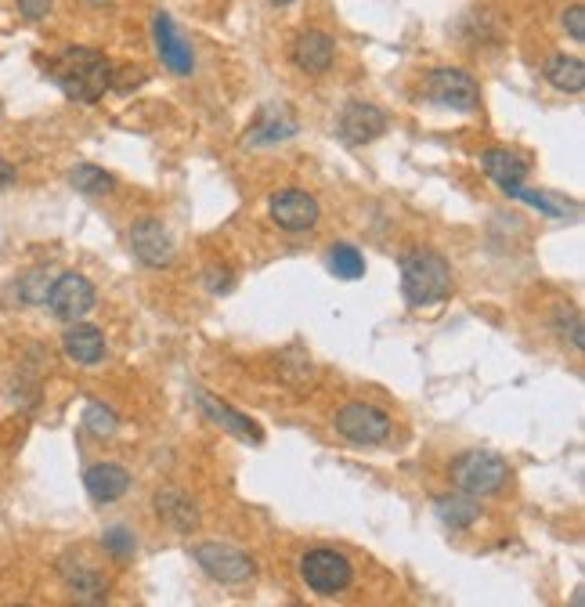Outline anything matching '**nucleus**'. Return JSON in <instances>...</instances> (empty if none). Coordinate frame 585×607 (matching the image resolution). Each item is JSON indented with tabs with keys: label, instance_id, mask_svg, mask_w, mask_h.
Wrapping results in <instances>:
<instances>
[{
	"label": "nucleus",
	"instance_id": "nucleus-1",
	"mask_svg": "<svg viewBox=\"0 0 585 607\" xmlns=\"http://www.w3.org/2000/svg\"><path fill=\"white\" fill-rule=\"evenodd\" d=\"M109 59L91 48H70L51 62V80L62 87L65 98L84 101V106H91L109 91Z\"/></svg>",
	"mask_w": 585,
	"mask_h": 607
},
{
	"label": "nucleus",
	"instance_id": "nucleus-2",
	"mask_svg": "<svg viewBox=\"0 0 585 607\" xmlns=\"http://www.w3.org/2000/svg\"><path fill=\"white\" fill-rule=\"evenodd\" d=\"M401 294L412 308H431L452 297V264L434 250H412L401 257Z\"/></svg>",
	"mask_w": 585,
	"mask_h": 607
},
{
	"label": "nucleus",
	"instance_id": "nucleus-3",
	"mask_svg": "<svg viewBox=\"0 0 585 607\" xmlns=\"http://www.w3.org/2000/svg\"><path fill=\"white\" fill-rule=\"evenodd\" d=\"M452 481L459 492H466V496H474V499L495 496V492H502L506 481H510V463L495 453L470 448V453L452 459Z\"/></svg>",
	"mask_w": 585,
	"mask_h": 607
},
{
	"label": "nucleus",
	"instance_id": "nucleus-4",
	"mask_svg": "<svg viewBox=\"0 0 585 607\" xmlns=\"http://www.w3.org/2000/svg\"><path fill=\"white\" fill-rule=\"evenodd\" d=\"M192 557L213 582H221V586H242V582H250L257 575L253 557L228 543H202L192 549Z\"/></svg>",
	"mask_w": 585,
	"mask_h": 607
},
{
	"label": "nucleus",
	"instance_id": "nucleus-5",
	"mask_svg": "<svg viewBox=\"0 0 585 607\" xmlns=\"http://www.w3.org/2000/svg\"><path fill=\"white\" fill-rule=\"evenodd\" d=\"M336 434L347 437L351 445H379L390 437V416L369 401H347L340 412L333 416Z\"/></svg>",
	"mask_w": 585,
	"mask_h": 607
},
{
	"label": "nucleus",
	"instance_id": "nucleus-6",
	"mask_svg": "<svg viewBox=\"0 0 585 607\" xmlns=\"http://www.w3.org/2000/svg\"><path fill=\"white\" fill-rule=\"evenodd\" d=\"M300 575L314 593L336 597V593H344L354 582V568H351V560L344 554H336V549H311V554H303L300 560Z\"/></svg>",
	"mask_w": 585,
	"mask_h": 607
},
{
	"label": "nucleus",
	"instance_id": "nucleus-7",
	"mask_svg": "<svg viewBox=\"0 0 585 607\" xmlns=\"http://www.w3.org/2000/svg\"><path fill=\"white\" fill-rule=\"evenodd\" d=\"M423 95L441 109L452 112H474L481 106V87L470 73L463 70H434L426 76Z\"/></svg>",
	"mask_w": 585,
	"mask_h": 607
},
{
	"label": "nucleus",
	"instance_id": "nucleus-8",
	"mask_svg": "<svg viewBox=\"0 0 585 607\" xmlns=\"http://www.w3.org/2000/svg\"><path fill=\"white\" fill-rule=\"evenodd\" d=\"M95 300H98L95 286L76 272H65V275L54 278V283L48 286V297H43L48 311L62 322H80L84 314L95 311Z\"/></svg>",
	"mask_w": 585,
	"mask_h": 607
},
{
	"label": "nucleus",
	"instance_id": "nucleus-9",
	"mask_svg": "<svg viewBox=\"0 0 585 607\" xmlns=\"http://www.w3.org/2000/svg\"><path fill=\"white\" fill-rule=\"evenodd\" d=\"M384 131H387V116L373 101H347L340 120H336V138L344 145H351V149L376 141Z\"/></svg>",
	"mask_w": 585,
	"mask_h": 607
},
{
	"label": "nucleus",
	"instance_id": "nucleus-10",
	"mask_svg": "<svg viewBox=\"0 0 585 607\" xmlns=\"http://www.w3.org/2000/svg\"><path fill=\"white\" fill-rule=\"evenodd\" d=\"M192 398H196V405H199V412L207 416V420H210L213 426H221V431H228L232 437H239V442H246V445H261V442H264V431H261V426H257L246 412L232 409L228 401H221L217 395H210V391H202V387L192 391Z\"/></svg>",
	"mask_w": 585,
	"mask_h": 607
},
{
	"label": "nucleus",
	"instance_id": "nucleus-11",
	"mask_svg": "<svg viewBox=\"0 0 585 607\" xmlns=\"http://www.w3.org/2000/svg\"><path fill=\"white\" fill-rule=\"evenodd\" d=\"M322 218L319 199L300 193V188H286V193L272 196V221L283 232H311Z\"/></svg>",
	"mask_w": 585,
	"mask_h": 607
},
{
	"label": "nucleus",
	"instance_id": "nucleus-12",
	"mask_svg": "<svg viewBox=\"0 0 585 607\" xmlns=\"http://www.w3.org/2000/svg\"><path fill=\"white\" fill-rule=\"evenodd\" d=\"M130 253L138 257L141 264H149V268H166L174 261V239H171V232L163 228V221H155V218H145L138 221L130 228Z\"/></svg>",
	"mask_w": 585,
	"mask_h": 607
},
{
	"label": "nucleus",
	"instance_id": "nucleus-13",
	"mask_svg": "<svg viewBox=\"0 0 585 607\" xmlns=\"http://www.w3.org/2000/svg\"><path fill=\"white\" fill-rule=\"evenodd\" d=\"M152 33H155V51H160V59H163L166 70L177 73V76H192V70H196L192 48L185 44V37L177 33L174 18L166 15V11H160V15H155Z\"/></svg>",
	"mask_w": 585,
	"mask_h": 607
},
{
	"label": "nucleus",
	"instance_id": "nucleus-14",
	"mask_svg": "<svg viewBox=\"0 0 585 607\" xmlns=\"http://www.w3.org/2000/svg\"><path fill=\"white\" fill-rule=\"evenodd\" d=\"M297 134V116L286 106H264L257 112V120L250 123V134H246L242 145L250 149H261V145H278Z\"/></svg>",
	"mask_w": 585,
	"mask_h": 607
},
{
	"label": "nucleus",
	"instance_id": "nucleus-15",
	"mask_svg": "<svg viewBox=\"0 0 585 607\" xmlns=\"http://www.w3.org/2000/svg\"><path fill=\"white\" fill-rule=\"evenodd\" d=\"M333 59H336V44H333L329 33H322V29L300 33L297 44H292V62H297V70L311 73V76L329 73Z\"/></svg>",
	"mask_w": 585,
	"mask_h": 607
},
{
	"label": "nucleus",
	"instance_id": "nucleus-16",
	"mask_svg": "<svg viewBox=\"0 0 585 607\" xmlns=\"http://www.w3.org/2000/svg\"><path fill=\"white\" fill-rule=\"evenodd\" d=\"M84 488L95 503H116L120 496H127L130 474L120 463H95L84 470Z\"/></svg>",
	"mask_w": 585,
	"mask_h": 607
},
{
	"label": "nucleus",
	"instance_id": "nucleus-17",
	"mask_svg": "<svg viewBox=\"0 0 585 607\" xmlns=\"http://www.w3.org/2000/svg\"><path fill=\"white\" fill-rule=\"evenodd\" d=\"M481 166H485V174L502 188V193H510V188L524 185L527 171H532L524 156H516L510 149H485V152H481Z\"/></svg>",
	"mask_w": 585,
	"mask_h": 607
},
{
	"label": "nucleus",
	"instance_id": "nucleus-18",
	"mask_svg": "<svg viewBox=\"0 0 585 607\" xmlns=\"http://www.w3.org/2000/svg\"><path fill=\"white\" fill-rule=\"evenodd\" d=\"M62 347L76 366H98L105 358V336L87 322H73L62 336Z\"/></svg>",
	"mask_w": 585,
	"mask_h": 607
},
{
	"label": "nucleus",
	"instance_id": "nucleus-19",
	"mask_svg": "<svg viewBox=\"0 0 585 607\" xmlns=\"http://www.w3.org/2000/svg\"><path fill=\"white\" fill-rule=\"evenodd\" d=\"M155 513H160V521L177 528V532H196L199 528V506L177 488L155 492Z\"/></svg>",
	"mask_w": 585,
	"mask_h": 607
},
{
	"label": "nucleus",
	"instance_id": "nucleus-20",
	"mask_svg": "<svg viewBox=\"0 0 585 607\" xmlns=\"http://www.w3.org/2000/svg\"><path fill=\"white\" fill-rule=\"evenodd\" d=\"M59 575L65 579V586H70V593H73L76 600H84V604H101V600H105L109 582L101 579L95 568L73 565V560H62V565H59Z\"/></svg>",
	"mask_w": 585,
	"mask_h": 607
},
{
	"label": "nucleus",
	"instance_id": "nucleus-21",
	"mask_svg": "<svg viewBox=\"0 0 585 607\" xmlns=\"http://www.w3.org/2000/svg\"><path fill=\"white\" fill-rule=\"evenodd\" d=\"M543 76H546L549 87H557V91L578 95L585 87V62L575 59V54H553V59L546 62Z\"/></svg>",
	"mask_w": 585,
	"mask_h": 607
},
{
	"label": "nucleus",
	"instance_id": "nucleus-22",
	"mask_svg": "<svg viewBox=\"0 0 585 607\" xmlns=\"http://www.w3.org/2000/svg\"><path fill=\"white\" fill-rule=\"evenodd\" d=\"M437 510V521L445 528H452V532H466V528H474V521L481 517V506L474 503V496H441L434 503Z\"/></svg>",
	"mask_w": 585,
	"mask_h": 607
},
{
	"label": "nucleus",
	"instance_id": "nucleus-23",
	"mask_svg": "<svg viewBox=\"0 0 585 607\" xmlns=\"http://www.w3.org/2000/svg\"><path fill=\"white\" fill-rule=\"evenodd\" d=\"M70 185L84 196H109L112 188H116V177H112L109 171H101V166H95V163H80L70 171Z\"/></svg>",
	"mask_w": 585,
	"mask_h": 607
},
{
	"label": "nucleus",
	"instance_id": "nucleus-24",
	"mask_svg": "<svg viewBox=\"0 0 585 607\" xmlns=\"http://www.w3.org/2000/svg\"><path fill=\"white\" fill-rule=\"evenodd\" d=\"M506 196H513V199H521L527 202V207H535V210H543L546 218H568V213H575L578 207L571 199L564 196H549V193H532V188H524V185H516L510 188Z\"/></svg>",
	"mask_w": 585,
	"mask_h": 607
},
{
	"label": "nucleus",
	"instance_id": "nucleus-25",
	"mask_svg": "<svg viewBox=\"0 0 585 607\" xmlns=\"http://www.w3.org/2000/svg\"><path fill=\"white\" fill-rule=\"evenodd\" d=\"M329 272L336 278H347V283H351V278H362L365 257L358 253V246H351V243H336L329 250Z\"/></svg>",
	"mask_w": 585,
	"mask_h": 607
},
{
	"label": "nucleus",
	"instance_id": "nucleus-26",
	"mask_svg": "<svg viewBox=\"0 0 585 607\" xmlns=\"http://www.w3.org/2000/svg\"><path fill=\"white\" fill-rule=\"evenodd\" d=\"M84 426H87V431H91L95 437H112V434H116L120 420H116V412H112L109 405L91 401V405L84 409Z\"/></svg>",
	"mask_w": 585,
	"mask_h": 607
},
{
	"label": "nucleus",
	"instance_id": "nucleus-27",
	"mask_svg": "<svg viewBox=\"0 0 585 607\" xmlns=\"http://www.w3.org/2000/svg\"><path fill=\"white\" fill-rule=\"evenodd\" d=\"M101 546H105L116 560H130V557H134V549H138V538H134L130 528L116 524V528H109V532L101 535Z\"/></svg>",
	"mask_w": 585,
	"mask_h": 607
},
{
	"label": "nucleus",
	"instance_id": "nucleus-28",
	"mask_svg": "<svg viewBox=\"0 0 585 607\" xmlns=\"http://www.w3.org/2000/svg\"><path fill=\"white\" fill-rule=\"evenodd\" d=\"M149 80V73L138 70V65H123V70H112L109 76V91H116V95H130V91H138V87Z\"/></svg>",
	"mask_w": 585,
	"mask_h": 607
},
{
	"label": "nucleus",
	"instance_id": "nucleus-29",
	"mask_svg": "<svg viewBox=\"0 0 585 607\" xmlns=\"http://www.w3.org/2000/svg\"><path fill=\"white\" fill-rule=\"evenodd\" d=\"M202 286L210 289L213 297H221V294H232V286H235V275H232V268L228 264H207V272H202Z\"/></svg>",
	"mask_w": 585,
	"mask_h": 607
},
{
	"label": "nucleus",
	"instance_id": "nucleus-30",
	"mask_svg": "<svg viewBox=\"0 0 585 607\" xmlns=\"http://www.w3.org/2000/svg\"><path fill=\"white\" fill-rule=\"evenodd\" d=\"M557 330L564 333V336H571V347H575V351H582V314L571 308V311H560L557 314Z\"/></svg>",
	"mask_w": 585,
	"mask_h": 607
},
{
	"label": "nucleus",
	"instance_id": "nucleus-31",
	"mask_svg": "<svg viewBox=\"0 0 585 607\" xmlns=\"http://www.w3.org/2000/svg\"><path fill=\"white\" fill-rule=\"evenodd\" d=\"M48 286H51V283H43V272H29L26 283H22V300L40 304L43 297H48Z\"/></svg>",
	"mask_w": 585,
	"mask_h": 607
},
{
	"label": "nucleus",
	"instance_id": "nucleus-32",
	"mask_svg": "<svg viewBox=\"0 0 585 607\" xmlns=\"http://www.w3.org/2000/svg\"><path fill=\"white\" fill-rule=\"evenodd\" d=\"M564 29H568L578 44L585 40V8H582V4H575V8L564 11Z\"/></svg>",
	"mask_w": 585,
	"mask_h": 607
},
{
	"label": "nucleus",
	"instance_id": "nucleus-33",
	"mask_svg": "<svg viewBox=\"0 0 585 607\" xmlns=\"http://www.w3.org/2000/svg\"><path fill=\"white\" fill-rule=\"evenodd\" d=\"M18 11L26 15L29 22H40V18H48L51 15V4L54 0H15Z\"/></svg>",
	"mask_w": 585,
	"mask_h": 607
},
{
	"label": "nucleus",
	"instance_id": "nucleus-34",
	"mask_svg": "<svg viewBox=\"0 0 585 607\" xmlns=\"http://www.w3.org/2000/svg\"><path fill=\"white\" fill-rule=\"evenodd\" d=\"M11 182H15V166H11L8 160H0V188L11 185Z\"/></svg>",
	"mask_w": 585,
	"mask_h": 607
},
{
	"label": "nucleus",
	"instance_id": "nucleus-35",
	"mask_svg": "<svg viewBox=\"0 0 585 607\" xmlns=\"http://www.w3.org/2000/svg\"><path fill=\"white\" fill-rule=\"evenodd\" d=\"M87 4H91V8H105V4H112V0H87Z\"/></svg>",
	"mask_w": 585,
	"mask_h": 607
},
{
	"label": "nucleus",
	"instance_id": "nucleus-36",
	"mask_svg": "<svg viewBox=\"0 0 585 607\" xmlns=\"http://www.w3.org/2000/svg\"><path fill=\"white\" fill-rule=\"evenodd\" d=\"M275 4H292V0H275Z\"/></svg>",
	"mask_w": 585,
	"mask_h": 607
}]
</instances>
